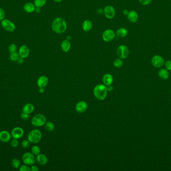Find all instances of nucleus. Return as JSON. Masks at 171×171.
Here are the masks:
<instances>
[{
  "mask_svg": "<svg viewBox=\"0 0 171 171\" xmlns=\"http://www.w3.org/2000/svg\"><path fill=\"white\" fill-rule=\"evenodd\" d=\"M67 28V24L66 21L63 18H57L52 22V30L56 33H63L66 31Z\"/></svg>",
  "mask_w": 171,
  "mask_h": 171,
  "instance_id": "nucleus-1",
  "label": "nucleus"
},
{
  "mask_svg": "<svg viewBox=\"0 0 171 171\" xmlns=\"http://www.w3.org/2000/svg\"><path fill=\"white\" fill-rule=\"evenodd\" d=\"M93 94L95 98L100 100H103L107 96V87L104 84H98L96 86L93 90Z\"/></svg>",
  "mask_w": 171,
  "mask_h": 171,
  "instance_id": "nucleus-2",
  "label": "nucleus"
},
{
  "mask_svg": "<svg viewBox=\"0 0 171 171\" xmlns=\"http://www.w3.org/2000/svg\"><path fill=\"white\" fill-rule=\"evenodd\" d=\"M42 134L41 131L38 129H35L30 131L28 135V139L30 143H37L42 139Z\"/></svg>",
  "mask_w": 171,
  "mask_h": 171,
  "instance_id": "nucleus-3",
  "label": "nucleus"
},
{
  "mask_svg": "<svg viewBox=\"0 0 171 171\" xmlns=\"http://www.w3.org/2000/svg\"><path fill=\"white\" fill-rule=\"evenodd\" d=\"M47 122L46 116L42 114H37L32 118L31 123L36 127H39L45 125Z\"/></svg>",
  "mask_w": 171,
  "mask_h": 171,
  "instance_id": "nucleus-4",
  "label": "nucleus"
},
{
  "mask_svg": "<svg viewBox=\"0 0 171 171\" xmlns=\"http://www.w3.org/2000/svg\"><path fill=\"white\" fill-rule=\"evenodd\" d=\"M130 51L127 46L125 45H120L117 49V55L122 59H126L129 56Z\"/></svg>",
  "mask_w": 171,
  "mask_h": 171,
  "instance_id": "nucleus-5",
  "label": "nucleus"
},
{
  "mask_svg": "<svg viewBox=\"0 0 171 171\" xmlns=\"http://www.w3.org/2000/svg\"><path fill=\"white\" fill-rule=\"evenodd\" d=\"M22 159L24 163L28 166L34 165L36 162L35 156L32 153L30 152L24 153L22 156Z\"/></svg>",
  "mask_w": 171,
  "mask_h": 171,
  "instance_id": "nucleus-6",
  "label": "nucleus"
},
{
  "mask_svg": "<svg viewBox=\"0 0 171 171\" xmlns=\"http://www.w3.org/2000/svg\"><path fill=\"white\" fill-rule=\"evenodd\" d=\"M1 25L4 30L8 32H13L16 30V26L15 24L9 19H4V20H2Z\"/></svg>",
  "mask_w": 171,
  "mask_h": 171,
  "instance_id": "nucleus-7",
  "label": "nucleus"
},
{
  "mask_svg": "<svg viewBox=\"0 0 171 171\" xmlns=\"http://www.w3.org/2000/svg\"><path fill=\"white\" fill-rule=\"evenodd\" d=\"M165 60L162 56L156 55L154 56L151 59L152 65L154 67L161 68L165 64Z\"/></svg>",
  "mask_w": 171,
  "mask_h": 171,
  "instance_id": "nucleus-8",
  "label": "nucleus"
},
{
  "mask_svg": "<svg viewBox=\"0 0 171 171\" xmlns=\"http://www.w3.org/2000/svg\"><path fill=\"white\" fill-rule=\"evenodd\" d=\"M116 35V33L114 30L108 29L103 33L102 38L105 42H110L115 38Z\"/></svg>",
  "mask_w": 171,
  "mask_h": 171,
  "instance_id": "nucleus-9",
  "label": "nucleus"
},
{
  "mask_svg": "<svg viewBox=\"0 0 171 171\" xmlns=\"http://www.w3.org/2000/svg\"><path fill=\"white\" fill-rule=\"evenodd\" d=\"M104 14L106 18L112 19L115 16L116 11L113 6L108 5L104 9Z\"/></svg>",
  "mask_w": 171,
  "mask_h": 171,
  "instance_id": "nucleus-10",
  "label": "nucleus"
},
{
  "mask_svg": "<svg viewBox=\"0 0 171 171\" xmlns=\"http://www.w3.org/2000/svg\"><path fill=\"white\" fill-rule=\"evenodd\" d=\"M11 134L13 139H21L24 135V130L21 127H15L12 130Z\"/></svg>",
  "mask_w": 171,
  "mask_h": 171,
  "instance_id": "nucleus-11",
  "label": "nucleus"
},
{
  "mask_svg": "<svg viewBox=\"0 0 171 171\" xmlns=\"http://www.w3.org/2000/svg\"><path fill=\"white\" fill-rule=\"evenodd\" d=\"M88 104L85 101H80L76 104L75 110L79 113H83L85 112L88 109Z\"/></svg>",
  "mask_w": 171,
  "mask_h": 171,
  "instance_id": "nucleus-12",
  "label": "nucleus"
},
{
  "mask_svg": "<svg viewBox=\"0 0 171 171\" xmlns=\"http://www.w3.org/2000/svg\"><path fill=\"white\" fill-rule=\"evenodd\" d=\"M19 54L21 57L26 58L28 57L30 54V49L28 46L23 45L20 47L19 50Z\"/></svg>",
  "mask_w": 171,
  "mask_h": 171,
  "instance_id": "nucleus-13",
  "label": "nucleus"
},
{
  "mask_svg": "<svg viewBox=\"0 0 171 171\" xmlns=\"http://www.w3.org/2000/svg\"><path fill=\"white\" fill-rule=\"evenodd\" d=\"M49 83V79L46 76H41L38 78L37 85L39 88L46 87Z\"/></svg>",
  "mask_w": 171,
  "mask_h": 171,
  "instance_id": "nucleus-14",
  "label": "nucleus"
},
{
  "mask_svg": "<svg viewBox=\"0 0 171 171\" xmlns=\"http://www.w3.org/2000/svg\"><path fill=\"white\" fill-rule=\"evenodd\" d=\"M11 134L7 131H2L0 132V141L7 143L10 141L11 139Z\"/></svg>",
  "mask_w": 171,
  "mask_h": 171,
  "instance_id": "nucleus-15",
  "label": "nucleus"
},
{
  "mask_svg": "<svg viewBox=\"0 0 171 171\" xmlns=\"http://www.w3.org/2000/svg\"><path fill=\"white\" fill-rule=\"evenodd\" d=\"M127 17L128 20H129L130 22L134 23L137 22L139 19L138 14L134 10L129 11V13L127 15Z\"/></svg>",
  "mask_w": 171,
  "mask_h": 171,
  "instance_id": "nucleus-16",
  "label": "nucleus"
},
{
  "mask_svg": "<svg viewBox=\"0 0 171 171\" xmlns=\"http://www.w3.org/2000/svg\"><path fill=\"white\" fill-rule=\"evenodd\" d=\"M36 161L41 165H45L48 163V158L42 153H39L36 156Z\"/></svg>",
  "mask_w": 171,
  "mask_h": 171,
  "instance_id": "nucleus-17",
  "label": "nucleus"
},
{
  "mask_svg": "<svg viewBox=\"0 0 171 171\" xmlns=\"http://www.w3.org/2000/svg\"><path fill=\"white\" fill-rule=\"evenodd\" d=\"M102 79L104 85L106 86H110L112 85L113 82V76L111 74L106 73L104 75Z\"/></svg>",
  "mask_w": 171,
  "mask_h": 171,
  "instance_id": "nucleus-18",
  "label": "nucleus"
},
{
  "mask_svg": "<svg viewBox=\"0 0 171 171\" xmlns=\"http://www.w3.org/2000/svg\"><path fill=\"white\" fill-rule=\"evenodd\" d=\"M158 75L161 79L164 80L168 79L170 76L169 70L166 68H162L158 72Z\"/></svg>",
  "mask_w": 171,
  "mask_h": 171,
  "instance_id": "nucleus-19",
  "label": "nucleus"
},
{
  "mask_svg": "<svg viewBox=\"0 0 171 171\" xmlns=\"http://www.w3.org/2000/svg\"><path fill=\"white\" fill-rule=\"evenodd\" d=\"M36 6L32 3H27L23 7L24 11L28 13H32L34 12L36 9Z\"/></svg>",
  "mask_w": 171,
  "mask_h": 171,
  "instance_id": "nucleus-20",
  "label": "nucleus"
},
{
  "mask_svg": "<svg viewBox=\"0 0 171 171\" xmlns=\"http://www.w3.org/2000/svg\"><path fill=\"white\" fill-rule=\"evenodd\" d=\"M61 47L62 50L65 52H68L71 47V44L69 40L65 39L62 41L61 44Z\"/></svg>",
  "mask_w": 171,
  "mask_h": 171,
  "instance_id": "nucleus-21",
  "label": "nucleus"
},
{
  "mask_svg": "<svg viewBox=\"0 0 171 171\" xmlns=\"http://www.w3.org/2000/svg\"><path fill=\"white\" fill-rule=\"evenodd\" d=\"M93 27V23L91 20H85L82 24V29L85 32H89Z\"/></svg>",
  "mask_w": 171,
  "mask_h": 171,
  "instance_id": "nucleus-22",
  "label": "nucleus"
},
{
  "mask_svg": "<svg viewBox=\"0 0 171 171\" xmlns=\"http://www.w3.org/2000/svg\"><path fill=\"white\" fill-rule=\"evenodd\" d=\"M34 110V106L31 104H27L23 106L22 109L23 112L26 114H31Z\"/></svg>",
  "mask_w": 171,
  "mask_h": 171,
  "instance_id": "nucleus-23",
  "label": "nucleus"
},
{
  "mask_svg": "<svg viewBox=\"0 0 171 171\" xmlns=\"http://www.w3.org/2000/svg\"><path fill=\"white\" fill-rule=\"evenodd\" d=\"M128 33V31L126 28H120L117 30L116 34L119 38H124L126 36H127Z\"/></svg>",
  "mask_w": 171,
  "mask_h": 171,
  "instance_id": "nucleus-24",
  "label": "nucleus"
},
{
  "mask_svg": "<svg viewBox=\"0 0 171 171\" xmlns=\"http://www.w3.org/2000/svg\"><path fill=\"white\" fill-rule=\"evenodd\" d=\"M45 127L46 130L48 131H52L55 129V125L51 121L46 122L45 125Z\"/></svg>",
  "mask_w": 171,
  "mask_h": 171,
  "instance_id": "nucleus-25",
  "label": "nucleus"
},
{
  "mask_svg": "<svg viewBox=\"0 0 171 171\" xmlns=\"http://www.w3.org/2000/svg\"><path fill=\"white\" fill-rule=\"evenodd\" d=\"M47 0H34V5L36 7L41 8L45 6L46 4Z\"/></svg>",
  "mask_w": 171,
  "mask_h": 171,
  "instance_id": "nucleus-26",
  "label": "nucleus"
},
{
  "mask_svg": "<svg viewBox=\"0 0 171 171\" xmlns=\"http://www.w3.org/2000/svg\"><path fill=\"white\" fill-rule=\"evenodd\" d=\"M123 61L122 60L121 58H117L116 59L114 60V66L116 68H119L122 67V66L123 65Z\"/></svg>",
  "mask_w": 171,
  "mask_h": 171,
  "instance_id": "nucleus-27",
  "label": "nucleus"
},
{
  "mask_svg": "<svg viewBox=\"0 0 171 171\" xmlns=\"http://www.w3.org/2000/svg\"><path fill=\"white\" fill-rule=\"evenodd\" d=\"M20 57V55L18 52H15L10 53V59L12 61H17Z\"/></svg>",
  "mask_w": 171,
  "mask_h": 171,
  "instance_id": "nucleus-28",
  "label": "nucleus"
},
{
  "mask_svg": "<svg viewBox=\"0 0 171 171\" xmlns=\"http://www.w3.org/2000/svg\"><path fill=\"white\" fill-rule=\"evenodd\" d=\"M12 166L15 169H18L21 165L20 160L18 159H14L12 161Z\"/></svg>",
  "mask_w": 171,
  "mask_h": 171,
  "instance_id": "nucleus-29",
  "label": "nucleus"
},
{
  "mask_svg": "<svg viewBox=\"0 0 171 171\" xmlns=\"http://www.w3.org/2000/svg\"><path fill=\"white\" fill-rule=\"evenodd\" d=\"M31 151H32V153H33L34 155L37 156L38 154L40 153L41 149H40L39 147H38V145H34L32 147Z\"/></svg>",
  "mask_w": 171,
  "mask_h": 171,
  "instance_id": "nucleus-30",
  "label": "nucleus"
},
{
  "mask_svg": "<svg viewBox=\"0 0 171 171\" xmlns=\"http://www.w3.org/2000/svg\"><path fill=\"white\" fill-rule=\"evenodd\" d=\"M17 49V47L16 46V44L14 43L10 44V46H9V51L10 53L16 52Z\"/></svg>",
  "mask_w": 171,
  "mask_h": 171,
  "instance_id": "nucleus-31",
  "label": "nucleus"
},
{
  "mask_svg": "<svg viewBox=\"0 0 171 171\" xmlns=\"http://www.w3.org/2000/svg\"><path fill=\"white\" fill-rule=\"evenodd\" d=\"M21 145L24 149H27L30 145V141L28 139H25L22 141Z\"/></svg>",
  "mask_w": 171,
  "mask_h": 171,
  "instance_id": "nucleus-32",
  "label": "nucleus"
},
{
  "mask_svg": "<svg viewBox=\"0 0 171 171\" xmlns=\"http://www.w3.org/2000/svg\"><path fill=\"white\" fill-rule=\"evenodd\" d=\"M10 145L12 147H18L19 145V141H18V139H13L12 141L10 142Z\"/></svg>",
  "mask_w": 171,
  "mask_h": 171,
  "instance_id": "nucleus-33",
  "label": "nucleus"
},
{
  "mask_svg": "<svg viewBox=\"0 0 171 171\" xmlns=\"http://www.w3.org/2000/svg\"><path fill=\"white\" fill-rule=\"evenodd\" d=\"M164 65L165 66L166 69H167L169 71H171V60H167L165 62Z\"/></svg>",
  "mask_w": 171,
  "mask_h": 171,
  "instance_id": "nucleus-34",
  "label": "nucleus"
},
{
  "mask_svg": "<svg viewBox=\"0 0 171 171\" xmlns=\"http://www.w3.org/2000/svg\"><path fill=\"white\" fill-rule=\"evenodd\" d=\"M152 0H139L140 4L143 6H147L151 4Z\"/></svg>",
  "mask_w": 171,
  "mask_h": 171,
  "instance_id": "nucleus-35",
  "label": "nucleus"
},
{
  "mask_svg": "<svg viewBox=\"0 0 171 171\" xmlns=\"http://www.w3.org/2000/svg\"><path fill=\"white\" fill-rule=\"evenodd\" d=\"M19 171H31V168L28 166V165L25 164V165H22V166L20 167Z\"/></svg>",
  "mask_w": 171,
  "mask_h": 171,
  "instance_id": "nucleus-36",
  "label": "nucleus"
},
{
  "mask_svg": "<svg viewBox=\"0 0 171 171\" xmlns=\"http://www.w3.org/2000/svg\"><path fill=\"white\" fill-rule=\"evenodd\" d=\"M5 17V12L2 8H0V21L4 20Z\"/></svg>",
  "mask_w": 171,
  "mask_h": 171,
  "instance_id": "nucleus-37",
  "label": "nucleus"
},
{
  "mask_svg": "<svg viewBox=\"0 0 171 171\" xmlns=\"http://www.w3.org/2000/svg\"><path fill=\"white\" fill-rule=\"evenodd\" d=\"M21 118L23 120L26 121V120L29 119V114H26V113H25V112H22V114L21 115Z\"/></svg>",
  "mask_w": 171,
  "mask_h": 171,
  "instance_id": "nucleus-38",
  "label": "nucleus"
},
{
  "mask_svg": "<svg viewBox=\"0 0 171 171\" xmlns=\"http://www.w3.org/2000/svg\"><path fill=\"white\" fill-rule=\"evenodd\" d=\"M39 170V168H38V167L36 165H33L31 166V171H38Z\"/></svg>",
  "mask_w": 171,
  "mask_h": 171,
  "instance_id": "nucleus-39",
  "label": "nucleus"
},
{
  "mask_svg": "<svg viewBox=\"0 0 171 171\" xmlns=\"http://www.w3.org/2000/svg\"><path fill=\"white\" fill-rule=\"evenodd\" d=\"M24 58H23L21 57H20V58L18 59V60H17V62H18V63L19 64H22L24 63Z\"/></svg>",
  "mask_w": 171,
  "mask_h": 171,
  "instance_id": "nucleus-40",
  "label": "nucleus"
},
{
  "mask_svg": "<svg viewBox=\"0 0 171 171\" xmlns=\"http://www.w3.org/2000/svg\"><path fill=\"white\" fill-rule=\"evenodd\" d=\"M106 87H107L108 92H112V91L113 90V87L112 86V85L106 86Z\"/></svg>",
  "mask_w": 171,
  "mask_h": 171,
  "instance_id": "nucleus-41",
  "label": "nucleus"
},
{
  "mask_svg": "<svg viewBox=\"0 0 171 171\" xmlns=\"http://www.w3.org/2000/svg\"><path fill=\"white\" fill-rule=\"evenodd\" d=\"M39 92L40 94H44L45 92V89L44 88H39Z\"/></svg>",
  "mask_w": 171,
  "mask_h": 171,
  "instance_id": "nucleus-42",
  "label": "nucleus"
},
{
  "mask_svg": "<svg viewBox=\"0 0 171 171\" xmlns=\"http://www.w3.org/2000/svg\"><path fill=\"white\" fill-rule=\"evenodd\" d=\"M40 8H41L36 7V9H35V11L36 13H39L41 12V9H40Z\"/></svg>",
  "mask_w": 171,
  "mask_h": 171,
  "instance_id": "nucleus-43",
  "label": "nucleus"
},
{
  "mask_svg": "<svg viewBox=\"0 0 171 171\" xmlns=\"http://www.w3.org/2000/svg\"><path fill=\"white\" fill-rule=\"evenodd\" d=\"M128 13H129V11H128L127 10H124L123 14H124V15H127L128 14Z\"/></svg>",
  "mask_w": 171,
  "mask_h": 171,
  "instance_id": "nucleus-44",
  "label": "nucleus"
},
{
  "mask_svg": "<svg viewBox=\"0 0 171 171\" xmlns=\"http://www.w3.org/2000/svg\"><path fill=\"white\" fill-rule=\"evenodd\" d=\"M54 2H57V3H60V2H62L63 0H53Z\"/></svg>",
  "mask_w": 171,
  "mask_h": 171,
  "instance_id": "nucleus-45",
  "label": "nucleus"
},
{
  "mask_svg": "<svg viewBox=\"0 0 171 171\" xmlns=\"http://www.w3.org/2000/svg\"><path fill=\"white\" fill-rule=\"evenodd\" d=\"M170 92H171V90H170Z\"/></svg>",
  "mask_w": 171,
  "mask_h": 171,
  "instance_id": "nucleus-46",
  "label": "nucleus"
}]
</instances>
